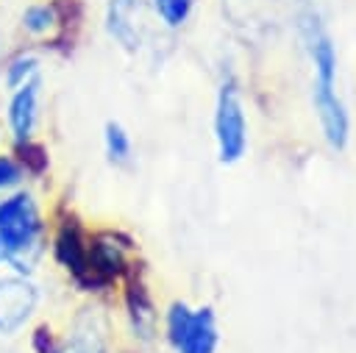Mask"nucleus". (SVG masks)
I'll use <instances>...</instances> for the list:
<instances>
[{
    "label": "nucleus",
    "mask_w": 356,
    "mask_h": 353,
    "mask_svg": "<svg viewBox=\"0 0 356 353\" xmlns=\"http://www.w3.org/2000/svg\"><path fill=\"white\" fill-rule=\"evenodd\" d=\"M47 253V220L36 195L28 186H17L0 195V258L3 267L19 275L36 272Z\"/></svg>",
    "instance_id": "obj_1"
},
{
    "label": "nucleus",
    "mask_w": 356,
    "mask_h": 353,
    "mask_svg": "<svg viewBox=\"0 0 356 353\" xmlns=\"http://www.w3.org/2000/svg\"><path fill=\"white\" fill-rule=\"evenodd\" d=\"M300 31H303V42L314 67V89H312V100H314V111L320 117V128L323 136L331 147L342 150L348 145V111L337 95V50L334 42L328 36V31L320 25V19L314 14H306L300 19Z\"/></svg>",
    "instance_id": "obj_2"
},
{
    "label": "nucleus",
    "mask_w": 356,
    "mask_h": 353,
    "mask_svg": "<svg viewBox=\"0 0 356 353\" xmlns=\"http://www.w3.org/2000/svg\"><path fill=\"white\" fill-rule=\"evenodd\" d=\"M83 19V6L78 0H39L22 8L19 31L39 42L42 47L61 50L75 42V31Z\"/></svg>",
    "instance_id": "obj_3"
},
{
    "label": "nucleus",
    "mask_w": 356,
    "mask_h": 353,
    "mask_svg": "<svg viewBox=\"0 0 356 353\" xmlns=\"http://www.w3.org/2000/svg\"><path fill=\"white\" fill-rule=\"evenodd\" d=\"M134 239L122 231H95L89 233V261L86 278L81 281V292L108 289L114 281H122L128 267L134 264Z\"/></svg>",
    "instance_id": "obj_4"
},
{
    "label": "nucleus",
    "mask_w": 356,
    "mask_h": 353,
    "mask_svg": "<svg viewBox=\"0 0 356 353\" xmlns=\"http://www.w3.org/2000/svg\"><path fill=\"white\" fill-rule=\"evenodd\" d=\"M164 331L175 353H214L220 342L214 309H189L184 300H175L167 309Z\"/></svg>",
    "instance_id": "obj_5"
},
{
    "label": "nucleus",
    "mask_w": 356,
    "mask_h": 353,
    "mask_svg": "<svg viewBox=\"0 0 356 353\" xmlns=\"http://www.w3.org/2000/svg\"><path fill=\"white\" fill-rule=\"evenodd\" d=\"M214 139L217 156L222 164H234L248 150V120L239 86L234 81H222L214 103Z\"/></svg>",
    "instance_id": "obj_6"
},
{
    "label": "nucleus",
    "mask_w": 356,
    "mask_h": 353,
    "mask_svg": "<svg viewBox=\"0 0 356 353\" xmlns=\"http://www.w3.org/2000/svg\"><path fill=\"white\" fill-rule=\"evenodd\" d=\"M42 303V289L31 275H0V336L11 339L28 328Z\"/></svg>",
    "instance_id": "obj_7"
},
{
    "label": "nucleus",
    "mask_w": 356,
    "mask_h": 353,
    "mask_svg": "<svg viewBox=\"0 0 356 353\" xmlns=\"http://www.w3.org/2000/svg\"><path fill=\"white\" fill-rule=\"evenodd\" d=\"M47 247L53 253V261L72 278L75 286H81V281L86 278V261H89V231L83 228V222L75 214H64L56 222Z\"/></svg>",
    "instance_id": "obj_8"
},
{
    "label": "nucleus",
    "mask_w": 356,
    "mask_h": 353,
    "mask_svg": "<svg viewBox=\"0 0 356 353\" xmlns=\"http://www.w3.org/2000/svg\"><path fill=\"white\" fill-rule=\"evenodd\" d=\"M122 284H125V311H128L131 331H134L136 339L150 342V339L156 336L159 311H156L153 295H150V289H147L142 264L134 261V264L128 267V272L122 275Z\"/></svg>",
    "instance_id": "obj_9"
},
{
    "label": "nucleus",
    "mask_w": 356,
    "mask_h": 353,
    "mask_svg": "<svg viewBox=\"0 0 356 353\" xmlns=\"http://www.w3.org/2000/svg\"><path fill=\"white\" fill-rule=\"evenodd\" d=\"M6 128L11 142H25L36 136L39 128V103H42V75L31 78L28 83L6 92Z\"/></svg>",
    "instance_id": "obj_10"
},
{
    "label": "nucleus",
    "mask_w": 356,
    "mask_h": 353,
    "mask_svg": "<svg viewBox=\"0 0 356 353\" xmlns=\"http://www.w3.org/2000/svg\"><path fill=\"white\" fill-rule=\"evenodd\" d=\"M139 22H142V3L139 0H108L106 28L125 50L139 47V42H142V25Z\"/></svg>",
    "instance_id": "obj_11"
},
{
    "label": "nucleus",
    "mask_w": 356,
    "mask_h": 353,
    "mask_svg": "<svg viewBox=\"0 0 356 353\" xmlns=\"http://www.w3.org/2000/svg\"><path fill=\"white\" fill-rule=\"evenodd\" d=\"M64 353H106V339H103V322L100 317L86 309L75 325L72 334L64 342Z\"/></svg>",
    "instance_id": "obj_12"
},
{
    "label": "nucleus",
    "mask_w": 356,
    "mask_h": 353,
    "mask_svg": "<svg viewBox=\"0 0 356 353\" xmlns=\"http://www.w3.org/2000/svg\"><path fill=\"white\" fill-rule=\"evenodd\" d=\"M36 75H42V58H39V53L33 47H19L17 53H11L3 61V69H0V81H3L6 92L28 83Z\"/></svg>",
    "instance_id": "obj_13"
},
{
    "label": "nucleus",
    "mask_w": 356,
    "mask_h": 353,
    "mask_svg": "<svg viewBox=\"0 0 356 353\" xmlns=\"http://www.w3.org/2000/svg\"><path fill=\"white\" fill-rule=\"evenodd\" d=\"M8 153L14 156V161L25 172V178H42L50 170V150L36 136L33 139H25V142H11V150Z\"/></svg>",
    "instance_id": "obj_14"
},
{
    "label": "nucleus",
    "mask_w": 356,
    "mask_h": 353,
    "mask_svg": "<svg viewBox=\"0 0 356 353\" xmlns=\"http://www.w3.org/2000/svg\"><path fill=\"white\" fill-rule=\"evenodd\" d=\"M103 147H106V156L114 167H125L131 164V156H134V142H131V133L117 122V120H108L103 125Z\"/></svg>",
    "instance_id": "obj_15"
},
{
    "label": "nucleus",
    "mask_w": 356,
    "mask_h": 353,
    "mask_svg": "<svg viewBox=\"0 0 356 353\" xmlns=\"http://www.w3.org/2000/svg\"><path fill=\"white\" fill-rule=\"evenodd\" d=\"M192 6L195 0H153V11L167 28H181L189 19Z\"/></svg>",
    "instance_id": "obj_16"
},
{
    "label": "nucleus",
    "mask_w": 356,
    "mask_h": 353,
    "mask_svg": "<svg viewBox=\"0 0 356 353\" xmlns=\"http://www.w3.org/2000/svg\"><path fill=\"white\" fill-rule=\"evenodd\" d=\"M28 342H31V350H33V353H56V350L64 347V342L56 336V331H53L50 322H39V325H33Z\"/></svg>",
    "instance_id": "obj_17"
},
{
    "label": "nucleus",
    "mask_w": 356,
    "mask_h": 353,
    "mask_svg": "<svg viewBox=\"0 0 356 353\" xmlns=\"http://www.w3.org/2000/svg\"><path fill=\"white\" fill-rule=\"evenodd\" d=\"M25 183V172L19 170V164L14 161L11 153H0V195L17 189Z\"/></svg>",
    "instance_id": "obj_18"
},
{
    "label": "nucleus",
    "mask_w": 356,
    "mask_h": 353,
    "mask_svg": "<svg viewBox=\"0 0 356 353\" xmlns=\"http://www.w3.org/2000/svg\"><path fill=\"white\" fill-rule=\"evenodd\" d=\"M0 139H3V128H0Z\"/></svg>",
    "instance_id": "obj_19"
},
{
    "label": "nucleus",
    "mask_w": 356,
    "mask_h": 353,
    "mask_svg": "<svg viewBox=\"0 0 356 353\" xmlns=\"http://www.w3.org/2000/svg\"><path fill=\"white\" fill-rule=\"evenodd\" d=\"M56 353H64V347H61V350H56Z\"/></svg>",
    "instance_id": "obj_20"
}]
</instances>
